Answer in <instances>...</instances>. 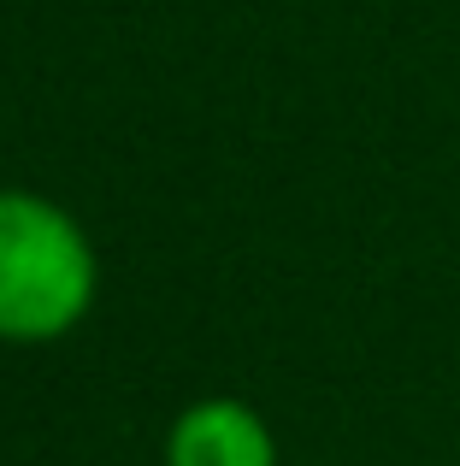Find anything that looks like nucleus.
Segmentation results:
<instances>
[{"label": "nucleus", "instance_id": "nucleus-1", "mask_svg": "<svg viewBox=\"0 0 460 466\" xmlns=\"http://www.w3.org/2000/svg\"><path fill=\"white\" fill-rule=\"evenodd\" d=\"M95 248L65 207L0 189V342H54L95 308Z\"/></svg>", "mask_w": 460, "mask_h": 466}, {"label": "nucleus", "instance_id": "nucleus-2", "mask_svg": "<svg viewBox=\"0 0 460 466\" xmlns=\"http://www.w3.org/2000/svg\"><path fill=\"white\" fill-rule=\"evenodd\" d=\"M165 466H277V443L248 401L207 396L177 413L165 437Z\"/></svg>", "mask_w": 460, "mask_h": 466}]
</instances>
